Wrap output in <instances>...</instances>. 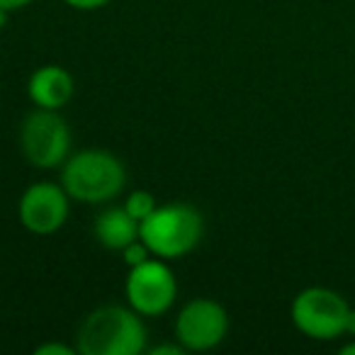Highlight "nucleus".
Here are the masks:
<instances>
[{"mask_svg":"<svg viewBox=\"0 0 355 355\" xmlns=\"http://www.w3.org/2000/svg\"><path fill=\"white\" fill-rule=\"evenodd\" d=\"M80 355H141L148 350L144 316L124 304L95 306L76 331Z\"/></svg>","mask_w":355,"mask_h":355,"instance_id":"obj_1","label":"nucleus"},{"mask_svg":"<svg viewBox=\"0 0 355 355\" xmlns=\"http://www.w3.org/2000/svg\"><path fill=\"white\" fill-rule=\"evenodd\" d=\"M61 185L73 202L107 205L127 188V168L107 148H80L61 166Z\"/></svg>","mask_w":355,"mask_h":355,"instance_id":"obj_2","label":"nucleus"},{"mask_svg":"<svg viewBox=\"0 0 355 355\" xmlns=\"http://www.w3.org/2000/svg\"><path fill=\"white\" fill-rule=\"evenodd\" d=\"M205 236V217L190 202L158 205L141 224L139 239L163 261H178L193 253Z\"/></svg>","mask_w":355,"mask_h":355,"instance_id":"obj_3","label":"nucleus"},{"mask_svg":"<svg viewBox=\"0 0 355 355\" xmlns=\"http://www.w3.org/2000/svg\"><path fill=\"white\" fill-rule=\"evenodd\" d=\"M350 302L331 287L311 285L295 295L290 319L302 336L311 340H338L348 336Z\"/></svg>","mask_w":355,"mask_h":355,"instance_id":"obj_4","label":"nucleus"},{"mask_svg":"<svg viewBox=\"0 0 355 355\" xmlns=\"http://www.w3.org/2000/svg\"><path fill=\"white\" fill-rule=\"evenodd\" d=\"M71 127L61 110H42L35 107L20 124L17 144L32 168L40 171H54L61 168L71 156Z\"/></svg>","mask_w":355,"mask_h":355,"instance_id":"obj_5","label":"nucleus"},{"mask_svg":"<svg viewBox=\"0 0 355 355\" xmlns=\"http://www.w3.org/2000/svg\"><path fill=\"white\" fill-rule=\"evenodd\" d=\"M229 311L212 297H195L178 311L173 334L188 353H202L222 345L229 336Z\"/></svg>","mask_w":355,"mask_h":355,"instance_id":"obj_6","label":"nucleus"},{"mask_svg":"<svg viewBox=\"0 0 355 355\" xmlns=\"http://www.w3.org/2000/svg\"><path fill=\"white\" fill-rule=\"evenodd\" d=\"M124 297H127V304L144 319L166 314L178 297L175 272L163 258H148L141 266L129 268L124 280Z\"/></svg>","mask_w":355,"mask_h":355,"instance_id":"obj_7","label":"nucleus"},{"mask_svg":"<svg viewBox=\"0 0 355 355\" xmlns=\"http://www.w3.org/2000/svg\"><path fill=\"white\" fill-rule=\"evenodd\" d=\"M71 202L73 200L61 183L37 180L17 200V219L25 232L35 236H51L69 222Z\"/></svg>","mask_w":355,"mask_h":355,"instance_id":"obj_8","label":"nucleus"},{"mask_svg":"<svg viewBox=\"0 0 355 355\" xmlns=\"http://www.w3.org/2000/svg\"><path fill=\"white\" fill-rule=\"evenodd\" d=\"M27 95L32 105L42 110H64L76 95V80L69 69L59 64H44L27 78Z\"/></svg>","mask_w":355,"mask_h":355,"instance_id":"obj_9","label":"nucleus"},{"mask_svg":"<svg viewBox=\"0 0 355 355\" xmlns=\"http://www.w3.org/2000/svg\"><path fill=\"white\" fill-rule=\"evenodd\" d=\"M93 236L107 251H119L139 239V222L124 209V205L105 207L93 222Z\"/></svg>","mask_w":355,"mask_h":355,"instance_id":"obj_10","label":"nucleus"},{"mask_svg":"<svg viewBox=\"0 0 355 355\" xmlns=\"http://www.w3.org/2000/svg\"><path fill=\"white\" fill-rule=\"evenodd\" d=\"M156 207H158L156 198H153V193H148V190H134V193H129L127 200H124V209H127L139 224H141Z\"/></svg>","mask_w":355,"mask_h":355,"instance_id":"obj_11","label":"nucleus"},{"mask_svg":"<svg viewBox=\"0 0 355 355\" xmlns=\"http://www.w3.org/2000/svg\"><path fill=\"white\" fill-rule=\"evenodd\" d=\"M122 258H124V263H127V268H134V266L146 263L148 258H153V253H151V248L141 241V239H137V241H132L127 248H124Z\"/></svg>","mask_w":355,"mask_h":355,"instance_id":"obj_12","label":"nucleus"},{"mask_svg":"<svg viewBox=\"0 0 355 355\" xmlns=\"http://www.w3.org/2000/svg\"><path fill=\"white\" fill-rule=\"evenodd\" d=\"M76 345H66V343H59V340H46V343L37 345L35 348V355H76Z\"/></svg>","mask_w":355,"mask_h":355,"instance_id":"obj_13","label":"nucleus"},{"mask_svg":"<svg viewBox=\"0 0 355 355\" xmlns=\"http://www.w3.org/2000/svg\"><path fill=\"white\" fill-rule=\"evenodd\" d=\"M64 3L69 8H73V10L93 12V10H103V8H107L112 0H64Z\"/></svg>","mask_w":355,"mask_h":355,"instance_id":"obj_14","label":"nucleus"},{"mask_svg":"<svg viewBox=\"0 0 355 355\" xmlns=\"http://www.w3.org/2000/svg\"><path fill=\"white\" fill-rule=\"evenodd\" d=\"M148 353L151 355H185L188 350L183 348V345L178 343H161V345H153V348H148Z\"/></svg>","mask_w":355,"mask_h":355,"instance_id":"obj_15","label":"nucleus"},{"mask_svg":"<svg viewBox=\"0 0 355 355\" xmlns=\"http://www.w3.org/2000/svg\"><path fill=\"white\" fill-rule=\"evenodd\" d=\"M35 0H0V8L8 12H15V10H22V8L32 6Z\"/></svg>","mask_w":355,"mask_h":355,"instance_id":"obj_16","label":"nucleus"},{"mask_svg":"<svg viewBox=\"0 0 355 355\" xmlns=\"http://www.w3.org/2000/svg\"><path fill=\"white\" fill-rule=\"evenodd\" d=\"M338 353H340V355H355V338H350L348 343L340 345Z\"/></svg>","mask_w":355,"mask_h":355,"instance_id":"obj_17","label":"nucleus"},{"mask_svg":"<svg viewBox=\"0 0 355 355\" xmlns=\"http://www.w3.org/2000/svg\"><path fill=\"white\" fill-rule=\"evenodd\" d=\"M348 338H355V306L350 311V319H348Z\"/></svg>","mask_w":355,"mask_h":355,"instance_id":"obj_18","label":"nucleus"},{"mask_svg":"<svg viewBox=\"0 0 355 355\" xmlns=\"http://www.w3.org/2000/svg\"><path fill=\"white\" fill-rule=\"evenodd\" d=\"M8 20H10V12L3 10V8H0V30H3V27L8 25Z\"/></svg>","mask_w":355,"mask_h":355,"instance_id":"obj_19","label":"nucleus"}]
</instances>
